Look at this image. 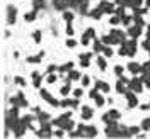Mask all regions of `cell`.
<instances>
[{"mask_svg": "<svg viewBox=\"0 0 150 139\" xmlns=\"http://www.w3.org/2000/svg\"><path fill=\"white\" fill-rule=\"evenodd\" d=\"M41 97H43L45 100H48V102L51 103V105H55V107H62V105H60V103L56 102V100H55V98H53V97H51V95H50L48 92H45V90L41 92Z\"/></svg>", "mask_w": 150, "mask_h": 139, "instance_id": "6da1fadb", "label": "cell"}, {"mask_svg": "<svg viewBox=\"0 0 150 139\" xmlns=\"http://www.w3.org/2000/svg\"><path fill=\"white\" fill-rule=\"evenodd\" d=\"M68 3H70L68 0H55V7L56 9H60V10H63Z\"/></svg>", "mask_w": 150, "mask_h": 139, "instance_id": "7a4b0ae2", "label": "cell"}, {"mask_svg": "<svg viewBox=\"0 0 150 139\" xmlns=\"http://www.w3.org/2000/svg\"><path fill=\"white\" fill-rule=\"evenodd\" d=\"M130 87L135 90V92H142V83H140V80H133L130 83Z\"/></svg>", "mask_w": 150, "mask_h": 139, "instance_id": "3957f363", "label": "cell"}, {"mask_svg": "<svg viewBox=\"0 0 150 139\" xmlns=\"http://www.w3.org/2000/svg\"><path fill=\"white\" fill-rule=\"evenodd\" d=\"M128 70H130L131 73H138L142 70V66L138 65V63H130V65H128Z\"/></svg>", "mask_w": 150, "mask_h": 139, "instance_id": "277c9868", "label": "cell"}, {"mask_svg": "<svg viewBox=\"0 0 150 139\" xmlns=\"http://www.w3.org/2000/svg\"><path fill=\"white\" fill-rule=\"evenodd\" d=\"M126 98H128V102H130V107H135V105H137V98H135L133 93L126 92Z\"/></svg>", "mask_w": 150, "mask_h": 139, "instance_id": "5b68a950", "label": "cell"}, {"mask_svg": "<svg viewBox=\"0 0 150 139\" xmlns=\"http://www.w3.org/2000/svg\"><path fill=\"white\" fill-rule=\"evenodd\" d=\"M14 20H16V9L9 7V24H14Z\"/></svg>", "mask_w": 150, "mask_h": 139, "instance_id": "8992f818", "label": "cell"}, {"mask_svg": "<svg viewBox=\"0 0 150 139\" xmlns=\"http://www.w3.org/2000/svg\"><path fill=\"white\" fill-rule=\"evenodd\" d=\"M101 9H103L104 12H109V14H112V12H114V10H112V5H111V3H108V2H103Z\"/></svg>", "mask_w": 150, "mask_h": 139, "instance_id": "52a82bcc", "label": "cell"}, {"mask_svg": "<svg viewBox=\"0 0 150 139\" xmlns=\"http://www.w3.org/2000/svg\"><path fill=\"white\" fill-rule=\"evenodd\" d=\"M67 121H68V115H62V117H60L58 121H55V124H56V126H62V127H63Z\"/></svg>", "mask_w": 150, "mask_h": 139, "instance_id": "ba28073f", "label": "cell"}, {"mask_svg": "<svg viewBox=\"0 0 150 139\" xmlns=\"http://www.w3.org/2000/svg\"><path fill=\"white\" fill-rule=\"evenodd\" d=\"M77 105V100H63L62 102V107H75Z\"/></svg>", "mask_w": 150, "mask_h": 139, "instance_id": "9c48e42d", "label": "cell"}, {"mask_svg": "<svg viewBox=\"0 0 150 139\" xmlns=\"http://www.w3.org/2000/svg\"><path fill=\"white\" fill-rule=\"evenodd\" d=\"M82 115H84V119H89V117L92 115V110H91L89 107H84V109H82Z\"/></svg>", "mask_w": 150, "mask_h": 139, "instance_id": "30bf717a", "label": "cell"}, {"mask_svg": "<svg viewBox=\"0 0 150 139\" xmlns=\"http://www.w3.org/2000/svg\"><path fill=\"white\" fill-rule=\"evenodd\" d=\"M84 134L85 136H89V138H94V136H96V127H87Z\"/></svg>", "mask_w": 150, "mask_h": 139, "instance_id": "8fae6325", "label": "cell"}, {"mask_svg": "<svg viewBox=\"0 0 150 139\" xmlns=\"http://www.w3.org/2000/svg\"><path fill=\"white\" fill-rule=\"evenodd\" d=\"M24 126H26L24 122H22V124H19V126H16V136H21V134H22V131H24Z\"/></svg>", "mask_w": 150, "mask_h": 139, "instance_id": "7c38bea8", "label": "cell"}, {"mask_svg": "<svg viewBox=\"0 0 150 139\" xmlns=\"http://www.w3.org/2000/svg\"><path fill=\"white\" fill-rule=\"evenodd\" d=\"M142 71L149 76V75H150V63H145V65L142 66Z\"/></svg>", "mask_w": 150, "mask_h": 139, "instance_id": "4fadbf2b", "label": "cell"}, {"mask_svg": "<svg viewBox=\"0 0 150 139\" xmlns=\"http://www.w3.org/2000/svg\"><path fill=\"white\" fill-rule=\"evenodd\" d=\"M140 3H142V0H128V5H131V7H135V9H137V7H138Z\"/></svg>", "mask_w": 150, "mask_h": 139, "instance_id": "5bb4252c", "label": "cell"}, {"mask_svg": "<svg viewBox=\"0 0 150 139\" xmlns=\"http://www.w3.org/2000/svg\"><path fill=\"white\" fill-rule=\"evenodd\" d=\"M130 34H131L133 37H137L138 34H140V26H137L135 29H131V31H130Z\"/></svg>", "mask_w": 150, "mask_h": 139, "instance_id": "9a60e30c", "label": "cell"}, {"mask_svg": "<svg viewBox=\"0 0 150 139\" xmlns=\"http://www.w3.org/2000/svg\"><path fill=\"white\" fill-rule=\"evenodd\" d=\"M97 65H99L101 70H106V61H104L103 58H99V59H97Z\"/></svg>", "mask_w": 150, "mask_h": 139, "instance_id": "2e32d148", "label": "cell"}, {"mask_svg": "<svg viewBox=\"0 0 150 139\" xmlns=\"http://www.w3.org/2000/svg\"><path fill=\"white\" fill-rule=\"evenodd\" d=\"M33 37H34V41H36V43H39V41H41V32H39V31H36V32L33 34Z\"/></svg>", "mask_w": 150, "mask_h": 139, "instance_id": "e0dca14e", "label": "cell"}, {"mask_svg": "<svg viewBox=\"0 0 150 139\" xmlns=\"http://www.w3.org/2000/svg\"><path fill=\"white\" fill-rule=\"evenodd\" d=\"M109 115H111V119H118V117H120V112L118 110H111L109 112Z\"/></svg>", "mask_w": 150, "mask_h": 139, "instance_id": "ac0fdd59", "label": "cell"}, {"mask_svg": "<svg viewBox=\"0 0 150 139\" xmlns=\"http://www.w3.org/2000/svg\"><path fill=\"white\" fill-rule=\"evenodd\" d=\"M34 17H36V14H34V12H31V14H26V20H34Z\"/></svg>", "mask_w": 150, "mask_h": 139, "instance_id": "d6986e66", "label": "cell"}, {"mask_svg": "<svg viewBox=\"0 0 150 139\" xmlns=\"http://www.w3.org/2000/svg\"><path fill=\"white\" fill-rule=\"evenodd\" d=\"M68 78H70V80H77V78H79V73H77V71H70Z\"/></svg>", "mask_w": 150, "mask_h": 139, "instance_id": "ffe728a7", "label": "cell"}, {"mask_svg": "<svg viewBox=\"0 0 150 139\" xmlns=\"http://www.w3.org/2000/svg\"><path fill=\"white\" fill-rule=\"evenodd\" d=\"M96 103H97V105L101 107V105L104 103V98H103V97H99V95H97V97H96Z\"/></svg>", "mask_w": 150, "mask_h": 139, "instance_id": "44dd1931", "label": "cell"}, {"mask_svg": "<svg viewBox=\"0 0 150 139\" xmlns=\"http://www.w3.org/2000/svg\"><path fill=\"white\" fill-rule=\"evenodd\" d=\"M142 126H143V129H150V119H145Z\"/></svg>", "mask_w": 150, "mask_h": 139, "instance_id": "7402d4cb", "label": "cell"}, {"mask_svg": "<svg viewBox=\"0 0 150 139\" xmlns=\"http://www.w3.org/2000/svg\"><path fill=\"white\" fill-rule=\"evenodd\" d=\"M94 49H96V51H101V49H103V46H101V43H99V41H96V43H94Z\"/></svg>", "mask_w": 150, "mask_h": 139, "instance_id": "603a6c76", "label": "cell"}, {"mask_svg": "<svg viewBox=\"0 0 150 139\" xmlns=\"http://www.w3.org/2000/svg\"><path fill=\"white\" fill-rule=\"evenodd\" d=\"M75 44H77V43H75L74 39H68V41H67V46H68V47H74Z\"/></svg>", "mask_w": 150, "mask_h": 139, "instance_id": "cb8c5ba5", "label": "cell"}, {"mask_svg": "<svg viewBox=\"0 0 150 139\" xmlns=\"http://www.w3.org/2000/svg\"><path fill=\"white\" fill-rule=\"evenodd\" d=\"M63 127H65V129H72V127H74V122L67 121V122H65V126H63Z\"/></svg>", "mask_w": 150, "mask_h": 139, "instance_id": "d4e9b609", "label": "cell"}, {"mask_svg": "<svg viewBox=\"0 0 150 139\" xmlns=\"http://www.w3.org/2000/svg\"><path fill=\"white\" fill-rule=\"evenodd\" d=\"M33 76H34V85L38 87V85H39V82H41V80H39V75H38V73H34Z\"/></svg>", "mask_w": 150, "mask_h": 139, "instance_id": "484cf974", "label": "cell"}, {"mask_svg": "<svg viewBox=\"0 0 150 139\" xmlns=\"http://www.w3.org/2000/svg\"><path fill=\"white\" fill-rule=\"evenodd\" d=\"M41 5H43V0H34V7H36V9H39Z\"/></svg>", "mask_w": 150, "mask_h": 139, "instance_id": "4316f807", "label": "cell"}, {"mask_svg": "<svg viewBox=\"0 0 150 139\" xmlns=\"http://www.w3.org/2000/svg\"><path fill=\"white\" fill-rule=\"evenodd\" d=\"M103 51H104V53H106V56H111V54H112V51H111V47H104Z\"/></svg>", "mask_w": 150, "mask_h": 139, "instance_id": "83f0119b", "label": "cell"}, {"mask_svg": "<svg viewBox=\"0 0 150 139\" xmlns=\"http://www.w3.org/2000/svg\"><path fill=\"white\" fill-rule=\"evenodd\" d=\"M55 80H56V76H55V75H50V76H48V82H50V83H53Z\"/></svg>", "mask_w": 150, "mask_h": 139, "instance_id": "f1b7e54d", "label": "cell"}, {"mask_svg": "<svg viewBox=\"0 0 150 139\" xmlns=\"http://www.w3.org/2000/svg\"><path fill=\"white\" fill-rule=\"evenodd\" d=\"M72 19H74V15H72L70 12H67L65 14V20H72Z\"/></svg>", "mask_w": 150, "mask_h": 139, "instance_id": "f546056e", "label": "cell"}, {"mask_svg": "<svg viewBox=\"0 0 150 139\" xmlns=\"http://www.w3.org/2000/svg\"><path fill=\"white\" fill-rule=\"evenodd\" d=\"M70 68H72V63H67V65L62 68V71H65V70H70Z\"/></svg>", "mask_w": 150, "mask_h": 139, "instance_id": "4dcf8cb0", "label": "cell"}, {"mask_svg": "<svg viewBox=\"0 0 150 139\" xmlns=\"http://www.w3.org/2000/svg\"><path fill=\"white\" fill-rule=\"evenodd\" d=\"M74 93H75V97H80V95H82V90L77 88V90H74Z\"/></svg>", "mask_w": 150, "mask_h": 139, "instance_id": "1f68e13d", "label": "cell"}, {"mask_svg": "<svg viewBox=\"0 0 150 139\" xmlns=\"http://www.w3.org/2000/svg\"><path fill=\"white\" fill-rule=\"evenodd\" d=\"M67 34H74V27H72V26L67 27Z\"/></svg>", "mask_w": 150, "mask_h": 139, "instance_id": "d6a6232c", "label": "cell"}, {"mask_svg": "<svg viewBox=\"0 0 150 139\" xmlns=\"http://www.w3.org/2000/svg\"><path fill=\"white\" fill-rule=\"evenodd\" d=\"M84 36H87V37L94 36V31H92V29H89V31H87V34H84Z\"/></svg>", "mask_w": 150, "mask_h": 139, "instance_id": "836d02e7", "label": "cell"}, {"mask_svg": "<svg viewBox=\"0 0 150 139\" xmlns=\"http://www.w3.org/2000/svg\"><path fill=\"white\" fill-rule=\"evenodd\" d=\"M82 83H84V85H89V76H84V78H82Z\"/></svg>", "mask_w": 150, "mask_h": 139, "instance_id": "e575fe53", "label": "cell"}, {"mask_svg": "<svg viewBox=\"0 0 150 139\" xmlns=\"http://www.w3.org/2000/svg\"><path fill=\"white\" fill-rule=\"evenodd\" d=\"M135 132H138V127H131L130 129V134H135Z\"/></svg>", "mask_w": 150, "mask_h": 139, "instance_id": "d590c367", "label": "cell"}, {"mask_svg": "<svg viewBox=\"0 0 150 139\" xmlns=\"http://www.w3.org/2000/svg\"><path fill=\"white\" fill-rule=\"evenodd\" d=\"M62 93H63V95H67V93H68V87H63V88H62Z\"/></svg>", "mask_w": 150, "mask_h": 139, "instance_id": "8d00e7d4", "label": "cell"}, {"mask_svg": "<svg viewBox=\"0 0 150 139\" xmlns=\"http://www.w3.org/2000/svg\"><path fill=\"white\" fill-rule=\"evenodd\" d=\"M118 20H120L118 17H112V19H111V24H118Z\"/></svg>", "mask_w": 150, "mask_h": 139, "instance_id": "74e56055", "label": "cell"}, {"mask_svg": "<svg viewBox=\"0 0 150 139\" xmlns=\"http://www.w3.org/2000/svg\"><path fill=\"white\" fill-rule=\"evenodd\" d=\"M116 2H118V3H123V5H125V3H128V0H116Z\"/></svg>", "mask_w": 150, "mask_h": 139, "instance_id": "f35d334b", "label": "cell"}, {"mask_svg": "<svg viewBox=\"0 0 150 139\" xmlns=\"http://www.w3.org/2000/svg\"><path fill=\"white\" fill-rule=\"evenodd\" d=\"M145 82H147V87H150V78L149 76H145Z\"/></svg>", "mask_w": 150, "mask_h": 139, "instance_id": "ab89813d", "label": "cell"}, {"mask_svg": "<svg viewBox=\"0 0 150 139\" xmlns=\"http://www.w3.org/2000/svg\"><path fill=\"white\" fill-rule=\"evenodd\" d=\"M147 3H149V5H150V0H149V2H147Z\"/></svg>", "mask_w": 150, "mask_h": 139, "instance_id": "60d3db41", "label": "cell"}]
</instances>
